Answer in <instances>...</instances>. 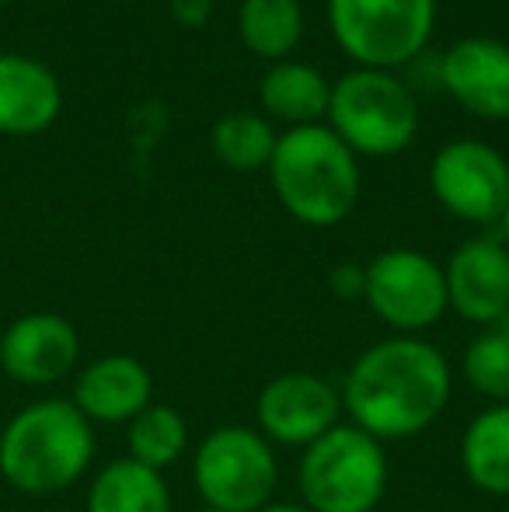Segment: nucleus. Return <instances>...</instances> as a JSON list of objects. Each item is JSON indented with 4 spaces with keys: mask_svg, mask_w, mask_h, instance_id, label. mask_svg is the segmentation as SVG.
Segmentation results:
<instances>
[{
    "mask_svg": "<svg viewBox=\"0 0 509 512\" xmlns=\"http://www.w3.org/2000/svg\"><path fill=\"white\" fill-rule=\"evenodd\" d=\"M126 446H129V460L150 467V471H164V467L175 464L185 453V446H189V425H185L178 408L150 401V405L126 425Z\"/></svg>",
    "mask_w": 509,
    "mask_h": 512,
    "instance_id": "6ab92c4d",
    "label": "nucleus"
},
{
    "mask_svg": "<svg viewBox=\"0 0 509 512\" xmlns=\"http://www.w3.org/2000/svg\"><path fill=\"white\" fill-rule=\"evenodd\" d=\"M196 512H217V509H206V506H203V509H196Z\"/></svg>",
    "mask_w": 509,
    "mask_h": 512,
    "instance_id": "cd10ccee",
    "label": "nucleus"
},
{
    "mask_svg": "<svg viewBox=\"0 0 509 512\" xmlns=\"http://www.w3.org/2000/svg\"><path fill=\"white\" fill-rule=\"evenodd\" d=\"M384 443L356 425H335L300 453L297 481L311 512H374L387 492Z\"/></svg>",
    "mask_w": 509,
    "mask_h": 512,
    "instance_id": "20e7f679",
    "label": "nucleus"
},
{
    "mask_svg": "<svg viewBox=\"0 0 509 512\" xmlns=\"http://www.w3.org/2000/svg\"><path fill=\"white\" fill-rule=\"evenodd\" d=\"M255 422L269 443L307 450L342 422V394L314 373H279L258 391Z\"/></svg>",
    "mask_w": 509,
    "mask_h": 512,
    "instance_id": "9d476101",
    "label": "nucleus"
},
{
    "mask_svg": "<svg viewBox=\"0 0 509 512\" xmlns=\"http://www.w3.org/2000/svg\"><path fill=\"white\" fill-rule=\"evenodd\" d=\"M70 401L91 425H129L154 401V380L136 356H102L77 373Z\"/></svg>",
    "mask_w": 509,
    "mask_h": 512,
    "instance_id": "4468645a",
    "label": "nucleus"
},
{
    "mask_svg": "<svg viewBox=\"0 0 509 512\" xmlns=\"http://www.w3.org/2000/svg\"><path fill=\"white\" fill-rule=\"evenodd\" d=\"M506 512H509V506H506Z\"/></svg>",
    "mask_w": 509,
    "mask_h": 512,
    "instance_id": "c756f323",
    "label": "nucleus"
},
{
    "mask_svg": "<svg viewBox=\"0 0 509 512\" xmlns=\"http://www.w3.org/2000/svg\"><path fill=\"white\" fill-rule=\"evenodd\" d=\"M450 310L471 324H503L509 310V248L492 237H471L443 265Z\"/></svg>",
    "mask_w": 509,
    "mask_h": 512,
    "instance_id": "f8f14e48",
    "label": "nucleus"
},
{
    "mask_svg": "<svg viewBox=\"0 0 509 512\" xmlns=\"http://www.w3.org/2000/svg\"><path fill=\"white\" fill-rule=\"evenodd\" d=\"M272 189L279 203L300 223L335 227L356 206L360 196V164L332 126H293L276 136L269 161Z\"/></svg>",
    "mask_w": 509,
    "mask_h": 512,
    "instance_id": "7ed1b4c3",
    "label": "nucleus"
},
{
    "mask_svg": "<svg viewBox=\"0 0 509 512\" xmlns=\"http://www.w3.org/2000/svg\"><path fill=\"white\" fill-rule=\"evenodd\" d=\"M81 359V335L60 314L35 310L7 324L0 335V370L25 387H49L63 380Z\"/></svg>",
    "mask_w": 509,
    "mask_h": 512,
    "instance_id": "9b49d317",
    "label": "nucleus"
},
{
    "mask_svg": "<svg viewBox=\"0 0 509 512\" xmlns=\"http://www.w3.org/2000/svg\"><path fill=\"white\" fill-rule=\"evenodd\" d=\"M175 14L185 25H203L210 18V0H175Z\"/></svg>",
    "mask_w": 509,
    "mask_h": 512,
    "instance_id": "b1692460",
    "label": "nucleus"
},
{
    "mask_svg": "<svg viewBox=\"0 0 509 512\" xmlns=\"http://www.w3.org/2000/svg\"><path fill=\"white\" fill-rule=\"evenodd\" d=\"M4 4H7V0H0V7H4Z\"/></svg>",
    "mask_w": 509,
    "mask_h": 512,
    "instance_id": "c85d7f7f",
    "label": "nucleus"
},
{
    "mask_svg": "<svg viewBox=\"0 0 509 512\" xmlns=\"http://www.w3.org/2000/svg\"><path fill=\"white\" fill-rule=\"evenodd\" d=\"M367 290V269L363 265H339L332 272V293L339 300H363Z\"/></svg>",
    "mask_w": 509,
    "mask_h": 512,
    "instance_id": "5701e85b",
    "label": "nucleus"
},
{
    "mask_svg": "<svg viewBox=\"0 0 509 512\" xmlns=\"http://www.w3.org/2000/svg\"><path fill=\"white\" fill-rule=\"evenodd\" d=\"M63 91L46 63L21 53H0V133L35 136L60 115Z\"/></svg>",
    "mask_w": 509,
    "mask_h": 512,
    "instance_id": "2eb2a0df",
    "label": "nucleus"
},
{
    "mask_svg": "<svg viewBox=\"0 0 509 512\" xmlns=\"http://www.w3.org/2000/svg\"><path fill=\"white\" fill-rule=\"evenodd\" d=\"M363 269H367L363 300L398 335H419L450 310L443 265H436L422 251L387 248Z\"/></svg>",
    "mask_w": 509,
    "mask_h": 512,
    "instance_id": "6e6552de",
    "label": "nucleus"
},
{
    "mask_svg": "<svg viewBox=\"0 0 509 512\" xmlns=\"http://www.w3.org/2000/svg\"><path fill=\"white\" fill-rule=\"evenodd\" d=\"M241 39L265 60H283L304 32L300 0H245L238 14Z\"/></svg>",
    "mask_w": 509,
    "mask_h": 512,
    "instance_id": "aec40b11",
    "label": "nucleus"
},
{
    "mask_svg": "<svg viewBox=\"0 0 509 512\" xmlns=\"http://www.w3.org/2000/svg\"><path fill=\"white\" fill-rule=\"evenodd\" d=\"M88 512H171V488L161 471L129 457L112 460L91 481Z\"/></svg>",
    "mask_w": 509,
    "mask_h": 512,
    "instance_id": "a211bd4d",
    "label": "nucleus"
},
{
    "mask_svg": "<svg viewBox=\"0 0 509 512\" xmlns=\"http://www.w3.org/2000/svg\"><path fill=\"white\" fill-rule=\"evenodd\" d=\"M461 373L471 391L489 398L492 405H509V328L492 324L482 335L471 338L464 349Z\"/></svg>",
    "mask_w": 509,
    "mask_h": 512,
    "instance_id": "4be33fe9",
    "label": "nucleus"
},
{
    "mask_svg": "<svg viewBox=\"0 0 509 512\" xmlns=\"http://www.w3.org/2000/svg\"><path fill=\"white\" fill-rule=\"evenodd\" d=\"M440 84L468 112L485 119H509V46L471 35L440 56Z\"/></svg>",
    "mask_w": 509,
    "mask_h": 512,
    "instance_id": "ddd939ff",
    "label": "nucleus"
},
{
    "mask_svg": "<svg viewBox=\"0 0 509 512\" xmlns=\"http://www.w3.org/2000/svg\"><path fill=\"white\" fill-rule=\"evenodd\" d=\"M503 324H506V328H509V310H506V317H503Z\"/></svg>",
    "mask_w": 509,
    "mask_h": 512,
    "instance_id": "bb28decb",
    "label": "nucleus"
},
{
    "mask_svg": "<svg viewBox=\"0 0 509 512\" xmlns=\"http://www.w3.org/2000/svg\"><path fill=\"white\" fill-rule=\"evenodd\" d=\"M454 391L450 363L433 342L419 335H394L370 345L342 387V411L349 425L367 436L412 439L443 415Z\"/></svg>",
    "mask_w": 509,
    "mask_h": 512,
    "instance_id": "f257e3e1",
    "label": "nucleus"
},
{
    "mask_svg": "<svg viewBox=\"0 0 509 512\" xmlns=\"http://www.w3.org/2000/svg\"><path fill=\"white\" fill-rule=\"evenodd\" d=\"M276 481V450L252 425H220L192 457V485L206 509L258 512L272 502Z\"/></svg>",
    "mask_w": 509,
    "mask_h": 512,
    "instance_id": "39448f33",
    "label": "nucleus"
},
{
    "mask_svg": "<svg viewBox=\"0 0 509 512\" xmlns=\"http://www.w3.org/2000/svg\"><path fill=\"white\" fill-rule=\"evenodd\" d=\"M503 230H506V241H509V203L503 209Z\"/></svg>",
    "mask_w": 509,
    "mask_h": 512,
    "instance_id": "a878e982",
    "label": "nucleus"
},
{
    "mask_svg": "<svg viewBox=\"0 0 509 512\" xmlns=\"http://www.w3.org/2000/svg\"><path fill=\"white\" fill-rule=\"evenodd\" d=\"M258 98H262L265 112H272L276 119H286L293 126H311L328 112L332 84L311 63L279 60L258 84Z\"/></svg>",
    "mask_w": 509,
    "mask_h": 512,
    "instance_id": "f3484780",
    "label": "nucleus"
},
{
    "mask_svg": "<svg viewBox=\"0 0 509 512\" xmlns=\"http://www.w3.org/2000/svg\"><path fill=\"white\" fill-rule=\"evenodd\" d=\"M464 478L485 495L509 499V405H489L461 436Z\"/></svg>",
    "mask_w": 509,
    "mask_h": 512,
    "instance_id": "dca6fc26",
    "label": "nucleus"
},
{
    "mask_svg": "<svg viewBox=\"0 0 509 512\" xmlns=\"http://www.w3.org/2000/svg\"><path fill=\"white\" fill-rule=\"evenodd\" d=\"M332 129L346 140V147L363 154H398L408 147L419 129V105L408 84L391 70L360 67L339 77L328 98Z\"/></svg>",
    "mask_w": 509,
    "mask_h": 512,
    "instance_id": "423d86ee",
    "label": "nucleus"
},
{
    "mask_svg": "<svg viewBox=\"0 0 509 512\" xmlns=\"http://www.w3.org/2000/svg\"><path fill=\"white\" fill-rule=\"evenodd\" d=\"M328 18L353 60L391 70L426 49L436 0H328Z\"/></svg>",
    "mask_w": 509,
    "mask_h": 512,
    "instance_id": "0eeeda50",
    "label": "nucleus"
},
{
    "mask_svg": "<svg viewBox=\"0 0 509 512\" xmlns=\"http://www.w3.org/2000/svg\"><path fill=\"white\" fill-rule=\"evenodd\" d=\"M95 460V425L74 401H32L0 429V474L25 495L74 488Z\"/></svg>",
    "mask_w": 509,
    "mask_h": 512,
    "instance_id": "f03ea898",
    "label": "nucleus"
},
{
    "mask_svg": "<svg viewBox=\"0 0 509 512\" xmlns=\"http://www.w3.org/2000/svg\"><path fill=\"white\" fill-rule=\"evenodd\" d=\"M429 185L443 209L461 220L496 223L509 203V164L492 143L454 140L433 157Z\"/></svg>",
    "mask_w": 509,
    "mask_h": 512,
    "instance_id": "1a4fd4ad",
    "label": "nucleus"
},
{
    "mask_svg": "<svg viewBox=\"0 0 509 512\" xmlns=\"http://www.w3.org/2000/svg\"><path fill=\"white\" fill-rule=\"evenodd\" d=\"M213 150L234 171H255L272 161L276 133L255 112H231L213 126Z\"/></svg>",
    "mask_w": 509,
    "mask_h": 512,
    "instance_id": "412c9836",
    "label": "nucleus"
},
{
    "mask_svg": "<svg viewBox=\"0 0 509 512\" xmlns=\"http://www.w3.org/2000/svg\"><path fill=\"white\" fill-rule=\"evenodd\" d=\"M258 512H311V509H304V506H290V502H269V506L258 509Z\"/></svg>",
    "mask_w": 509,
    "mask_h": 512,
    "instance_id": "393cba45",
    "label": "nucleus"
}]
</instances>
